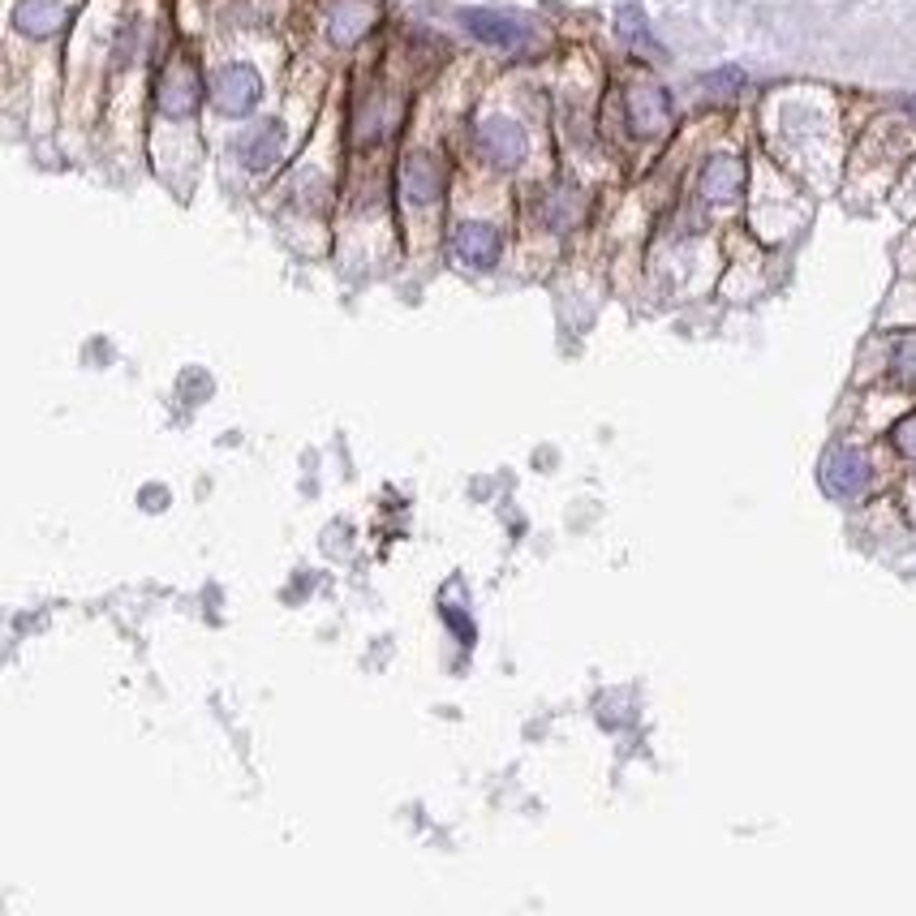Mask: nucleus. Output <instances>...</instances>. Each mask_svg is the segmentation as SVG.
Listing matches in <instances>:
<instances>
[{
  "mask_svg": "<svg viewBox=\"0 0 916 916\" xmlns=\"http://www.w3.org/2000/svg\"><path fill=\"white\" fill-rule=\"evenodd\" d=\"M259 99H263V78L254 74V65H224L211 74V104L228 112V117H246Z\"/></svg>",
  "mask_w": 916,
  "mask_h": 916,
  "instance_id": "1",
  "label": "nucleus"
},
{
  "mask_svg": "<svg viewBox=\"0 0 916 916\" xmlns=\"http://www.w3.org/2000/svg\"><path fill=\"white\" fill-rule=\"evenodd\" d=\"M478 147L495 168H517L525 160L529 142H525V130L512 117H486L478 125Z\"/></svg>",
  "mask_w": 916,
  "mask_h": 916,
  "instance_id": "2",
  "label": "nucleus"
},
{
  "mask_svg": "<svg viewBox=\"0 0 916 916\" xmlns=\"http://www.w3.org/2000/svg\"><path fill=\"white\" fill-rule=\"evenodd\" d=\"M155 99H160V108L168 112V117H190V112L198 108V99H203V78H198V69L190 61H173L160 74Z\"/></svg>",
  "mask_w": 916,
  "mask_h": 916,
  "instance_id": "3",
  "label": "nucleus"
},
{
  "mask_svg": "<svg viewBox=\"0 0 916 916\" xmlns=\"http://www.w3.org/2000/svg\"><path fill=\"white\" fill-rule=\"evenodd\" d=\"M400 190H405V198H409V203H418V207L439 203V194H443V164L435 160L431 151L405 155V164H400Z\"/></svg>",
  "mask_w": 916,
  "mask_h": 916,
  "instance_id": "4",
  "label": "nucleus"
},
{
  "mask_svg": "<svg viewBox=\"0 0 916 916\" xmlns=\"http://www.w3.org/2000/svg\"><path fill=\"white\" fill-rule=\"evenodd\" d=\"M869 482V465H865V456L861 452H852V448H835L822 461V486L830 495H839V499H848V495H861V486Z\"/></svg>",
  "mask_w": 916,
  "mask_h": 916,
  "instance_id": "5",
  "label": "nucleus"
},
{
  "mask_svg": "<svg viewBox=\"0 0 916 916\" xmlns=\"http://www.w3.org/2000/svg\"><path fill=\"white\" fill-rule=\"evenodd\" d=\"M461 22H465L469 35L482 39V44H491V48H517L525 39V26L499 9H465Z\"/></svg>",
  "mask_w": 916,
  "mask_h": 916,
  "instance_id": "6",
  "label": "nucleus"
},
{
  "mask_svg": "<svg viewBox=\"0 0 916 916\" xmlns=\"http://www.w3.org/2000/svg\"><path fill=\"white\" fill-rule=\"evenodd\" d=\"M452 250H456V259L469 263V267H495L499 263V233L491 224L465 220V224H456V233H452Z\"/></svg>",
  "mask_w": 916,
  "mask_h": 916,
  "instance_id": "7",
  "label": "nucleus"
},
{
  "mask_svg": "<svg viewBox=\"0 0 916 916\" xmlns=\"http://www.w3.org/2000/svg\"><path fill=\"white\" fill-rule=\"evenodd\" d=\"M628 121L637 134H658L671 121V99L663 87H633L628 91Z\"/></svg>",
  "mask_w": 916,
  "mask_h": 916,
  "instance_id": "8",
  "label": "nucleus"
},
{
  "mask_svg": "<svg viewBox=\"0 0 916 916\" xmlns=\"http://www.w3.org/2000/svg\"><path fill=\"white\" fill-rule=\"evenodd\" d=\"M740 190H744V164L736 155H714L706 173H701V194L710 203H732V198H740Z\"/></svg>",
  "mask_w": 916,
  "mask_h": 916,
  "instance_id": "9",
  "label": "nucleus"
},
{
  "mask_svg": "<svg viewBox=\"0 0 916 916\" xmlns=\"http://www.w3.org/2000/svg\"><path fill=\"white\" fill-rule=\"evenodd\" d=\"M65 22V9L61 0H18V9H13V26H18L22 35L31 39H48L61 31Z\"/></svg>",
  "mask_w": 916,
  "mask_h": 916,
  "instance_id": "10",
  "label": "nucleus"
},
{
  "mask_svg": "<svg viewBox=\"0 0 916 916\" xmlns=\"http://www.w3.org/2000/svg\"><path fill=\"white\" fill-rule=\"evenodd\" d=\"M280 125L276 121H267V125H259V130L254 134H246L237 142V155H241V164L250 168V173H263V168H271L280 160Z\"/></svg>",
  "mask_w": 916,
  "mask_h": 916,
  "instance_id": "11",
  "label": "nucleus"
},
{
  "mask_svg": "<svg viewBox=\"0 0 916 916\" xmlns=\"http://www.w3.org/2000/svg\"><path fill=\"white\" fill-rule=\"evenodd\" d=\"M615 31H620L624 44H633L650 56H663V48H658L654 35H650V22H646V13H641V5H620V13H615Z\"/></svg>",
  "mask_w": 916,
  "mask_h": 916,
  "instance_id": "12",
  "label": "nucleus"
},
{
  "mask_svg": "<svg viewBox=\"0 0 916 916\" xmlns=\"http://www.w3.org/2000/svg\"><path fill=\"white\" fill-rule=\"evenodd\" d=\"M370 26V5H340L336 13H332V39L336 44H353L357 35H362Z\"/></svg>",
  "mask_w": 916,
  "mask_h": 916,
  "instance_id": "13",
  "label": "nucleus"
},
{
  "mask_svg": "<svg viewBox=\"0 0 916 916\" xmlns=\"http://www.w3.org/2000/svg\"><path fill=\"white\" fill-rule=\"evenodd\" d=\"M706 87L736 91V87H744V74H740V69H719V74H710V78H706Z\"/></svg>",
  "mask_w": 916,
  "mask_h": 916,
  "instance_id": "14",
  "label": "nucleus"
},
{
  "mask_svg": "<svg viewBox=\"0 0 916 916\" xmlns=\"http://www.w3.org/2000/svg\"><path fill=\"white\" fill-rule=\"evenodd\" d=\"M443 615H448V624L456 628V633H461V641H465V646H469V641H474V628H469V620H465V615H461V611H452V607H448V611H443Z\"/></svg>",
  "mask_w": 916,
  "mask_h": 916,
  "instance_id": "15",
  "label": "nucleus"
}]
</instances>
